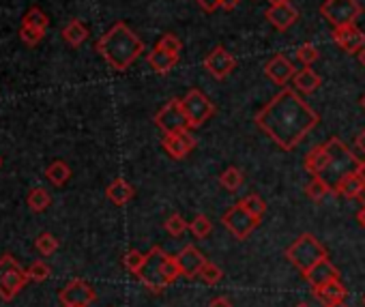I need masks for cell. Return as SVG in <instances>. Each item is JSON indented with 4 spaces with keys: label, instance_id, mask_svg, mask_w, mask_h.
Returning a JSON list of instances; mask_svg holds the SVG:
<instances>
[{
    "label": "cell",
    "instance_id": "obj_15",
    "mask_svg": "<svg viewBox=\"0 0 365 307\" xmlns=\"http://www.w3.org/2000/svg\"><path fill=\"white\" fill-rule=\"evenodd\" d=\"M177 262H179V269H181V275H185L187 279H193L200 275V269L204 267L207 258L202 256L200 249H195L193 245H185L181 249V254L174 256Z\"/></svg>",
    "mask_w": 365,
    "mask_h": 307
},
{
    "label": "cell",
    "instance_id": "obj_34",
    "mask_svg": "<svg viewBox=\"0 0 365 307\" xmlns=\"http://www.w3.org/2000/svg\"><path fill=\"white\" fill-rule=\"evenodd\" d=\"M163 226H165V230H167V234H170V237H183L187 232V228H189V223L179 213H174V215H170L165 219Z\"/></svg>",
    "mask_w": 365,
    "mask_h": 307
},
{
    "label": "cell",
    "instance_id": "obj_12",
    "mask_svg": "<svg viewBox=\"0 0 365 307\" xmlns=\"http://www.w3.org/2000/svg\"><path fill=\"white\" fill-rule=\"evenodd\" d=\"M161 147L172 159H185L195 149V137L191 135L189 129L179 133H163Z\"/></svg>",
    "mask_w": 365,
    "mask_h": 307
},
{
    "label": "cell",
    "instance_id": "obj_28",
    "mask_svg": "<svg viewBox=\"0 0 365 307\" xmlns=\"http://www.w3.org/2000/svg\"><path fill=\"white\" fill-rule=\"evenodd\" d=\"M26 202H28V207H31L35 213H41V211H45L50 207L52 198H50V193L43 187H35L31 193H28V200Z\"/></svg>",
    "mask_w": 365,
    "mask_h": 307
},
{
    "label": "cell",
    "instance_id": "obj_3",
    "mask_svg": "<svg viewBox=\"0 0 365 307\" xmlns=\"http://www.w3.org/2000/svg\"><path fill=\"white\" fill-rule=\"evenodd\" d=\"M325 144H327V149L331 153V163H329V167H327L320 179L327 181L331 191H335V187H338V183L346 174L357 172L361 159L357 155H352V151L342 142L340 137H329V142H325Z\"/></svg>",
    "mask_w": 365,
    "mask_h": 307
},
{
    "label": "cell",
    "instance_id": "obj_32",
    "mask_svg": "<svg viewBox=\"0 0 365 307\" xmlns=\"http://www.w3.org/2000/svg\"><path fill=\"white\" fill-rule=\"evenodd\" d=\"M189 228L195 239H207L213 232V223L207 215H195V219L189 223Z\"/></svg>",
    "mask_w": 365,
    "mask_h": 307
},
{
    "label": "cell",
    "instance_id": "obj_31",
    "mask_svg": "<svg viewBox=\"0 0 365 307\" xmlns=\"http://www.w3.org/2000/svg\"><path fill=\"white\" fill-rule=\"evenodd\" d=\"M22 24L33 26V28H39V31L45 33V28L50 26V20H47V15H45L39 7H33V9H28V13L24 15Z\"/></svg>",
    "mask_w": 365,
    "mask_h": 307
},
{
    "label": "cell",
    "instance_id": "obj_36",
    "mask_svg": "<svg viewBox=\"0 0 365 307\" xmlns=\"http://www.w3.org/2000/svg\"><path fill=\"white\" fill-rule=\"evenodd\" d=\"M157 47H161L163 52H167V54L177 56V59H179L181 52H183V43H181V39H179L177 35H172V33H165V35L159 39Z\"/></svg>",
    "mask_w": 365,
    "mask_h": 307
},
{
    "label": "cell",
    "instance_id": "obj_21",
    "mask_svg": "<svg viewBox=\"0 0 365 307\" xmlns=\"http://www.w3.org/2000/svg\"><path fill=\"white\" fill-rule=\"evenodd\" d=\"M320 84H322V77L314 69H310V67H305L299 73H295V91L297 93L312 95V93L318 91Z\"/></svg>",
    "mask_w": 365,
    "mask_h": 307
},
{
    "label": "cell",
    "instance_id": "obj_13",
    "mask_svg": "<svg viewBox=\"0 0 365 307\" xmlns=\"http://www.w3.org/2000/svg\"><path fill=\"white\" fill-rule=\"evenodd\" d=\"M97 299V292L82 279H73L63 290H61V303L63 305H77V307H89Z\"/></svg>",
    "mask_w": 365,
    "mask_h": 307
},
{
    "label": "cell",
    "instance_id": "obj_27",
    "mask_svg": "<svg viewBox=\"0 0 365 307\" xmlns=\"http://www.w3.org/2000/svg\"><path fill=\"white\" fill-rule=\"evenodd\" d=\"M219 185L226 189V191H230V193H234V191H239L241 189V185H243V172L239 170L237 165H230V167H226L221 174H219Z\"/></svg>",
    "mask_w": 365,
    "mask_h": 307
},
{
    "label": "cell",
    "instance_id": "obj_10",
    "mask_svg": "<svg viewBox=\"0 0 365 307\" xmlns=\"http://www.w3.org/2000/svg\"><path fill=\"white\" fill-rule=\"evenodd\" d=\"M155 125L163 131V133H179L189 129L187 117L183 112V103L181 99H170L157 114H155Z\"/></svg>",
    "mask_w": 365,
    "mask_h": 307
},
{
    "label": "cell",
    "instance_id": "obj_47",
    "mask_svg": "<svg viewBox=\"0 0 365 307\" xmlns=\"http://www.w3.org/2000/svg\"><path fill=\"white\" fill-rule=\"evenodd\" d=\"M357 172L365 179V157L361 159V163H359V167H357Z\"/></svg>",
    "mask_w": 365,
    "mask_h": 307
},
{
    "label": "cell",
    "instance_id": "obj_24",
    "mask_svg": "<svg viewBox=\"0 0 365 307\" xmlns=\"http://www.w3.org/2000/svg\"><path fill=\"white\" fill-rule=\"evenodd\" d=\"M316 292V297L325 303V305H331V303H340V301H344L346 299V286L340 282V279H333V282H329V284H325L322 288H318V290H314Z\"/></svg>",
    "mask_w": 365,
    "mask_h": 307
},
{
    "label": "cell",
    "instance_id": "obj_20",
    "mask_svg": "<svg viewBox=\"0 0 365 307\" xmlns=\"http://www.w3.org/2000/svg\"><path fill=\"white\" fill-rule=\"evenodd\" d=\"M363 189H365V179L359 172H350L338 183V187H335L333 193H338V195L348 198V200H355V198H361Z\"/></svg>",
    "mask_w": 365,
    "mask_h": 307
},
{
    "label": "cell",
    "instance_id": "obj_44",
    "mask_svg": "<svg viewBox=\"0 0 365 307\" xmlns=\"http://www.w3.org/2000/svg\"><path fill=\"white\" fill-rule=\"evenodd\" d=\"M355 144H357V149H359V151L363 153V157H365V129L359 133V137H357V142H355Z\"/></svg>",
    "mask_w": 365,
    "mask_h": 307
},
{
    "label": "cell",
    "instance_id": "obj_39",
    "mask_svg": "<svg viewBox=\"0 0 365 307\" xmlns=\"http://www.w3.org/2000/svg\"><path fill=\"white\" fill-rule=\"evenodd\" d=\"M43 31H39V28H33V26H26V24H22V28H20V37H22V41L24 43H28V45H37L41 39H43Z\"/></svg>",
    "mask_w": 365,
    "mask_h": 307
},
{
    "label": "cell",
    "instance_id": "obj_29",
    "mask_svg": "<svg viewBox=\"0 0 365 307\" xmlns=\"http://www.w3.org/2000/svg\"><path fill=\"white\" fill-rule=\"evenodd\" d=\"M247 213H251L254 215L258 221L265 217V213H267V202L260 198V195H256V193H251V195H247V198H243L241 202H239Z\"/></svg>",
    "mask_w": 365,
    "mask_h": 307
},
{
    "label": "cell",
    "instance_id": "obj_37",
    "mask_svg": "<svg viewBox=\"0 0 365 307\" xmlns=\"http://www.w3.org/2000/svg\"><path fill=\"white\" fill-rule=\"evenodd\" d=\"M144 260H147V254H142V251H137V249H131V251H127V256L123 258V262H125V269L129 271V273H140V269L144 267Z\"/></svg>",
    "mask_w": 365,
    "mask_h": 307
},
{
    "label": "cell",
    "instance_id": "obj_55",
    "mask_svg": "<svg viewBox=\"0 0 365 307\" xmlns=\"http://www.w3.org/2000/svg\"><path fill=\"white\" fill-rule=\"evenodd\" d=\"M0 163H3V159H0Z\"/></svg>",
    "mask_w": 365,
    "mask_h": 307
},
{
    "label": "cell",
    "instance_id": "obj_40",
    "mask_svg": "<svg viewBox=\"0 0 365 307\" xmlns=\"http://www.w3.org/2000/svg\"><path fill=\"white\" fill-rule=\"evenodd\" d=\"M28 277L35 279V282H43V279L50 277V267L45 262L37 260V262L31 264V269H28Z\"/></svg>",
    "mask_w": 365,
    "mask_h": 307
},
{
    "label": "cell",
    "instance_id": "obj_45",
    "mask_svg": "<svg viewBox=\"0 0 365 307\" xmlns=\"http://www.w3.org/2000/svg\"><path fill=\"white\" fill-rule=\"evenodd\" d=\"M357 221H359V226H361V228H365V204H363V209L357 213Z\"/></svg>",
    "mask_w": 365,
    "mask_h": 307
},
{
    "label": "cell",
    "instance_id": "obj_38",
    "mask_svg": "<svg viewBox=\"0 0 365 307\" xmlns=\"http://www.w3.org/2000/svg\"><path fill=\"white\" fill-rule=\"evenodd\" d=\"M37 249H39L41 256H52L54 251L59 249V241H56L54 234L43 232V234H39V239H37Z\"/></svg>",
    "mask_w": 365,
    "mask_h": 307
},
{
    "label": "cell",
    "instance_id": "obj_52",
    "mask_svg": "<svg viewBox=\"0 0 365 307\" xmlns=\"http://www.w3.org/2000/svg\"><path fill=\"white\" fill-rule=\"evenodd\" d=\"M361 198H363V202H365V189H363V195H361Z\"/></svg>",
    "mask_w": 365,
    "mask_h": 307
},
{
    "label": "cell",
    "instance_id": "obj_14",
    "mask_svg": "<svg viewBox=\"0 0 365 307\" xmlns=\"http://www.w3.org/2000/svg\"><path fill=\"white\" fill-rule=\"evenodd\" d=\"M333 41L338 43L346 54H357L359 50L365 47V33L357 24L333 28Z\"/></svg>",
    "mask_w": 365,
    "mask_h": 307
},
{
    "label": "cell",
    "instance_id": "obj_22",
    "mask_svg": "<svg viewBox=\"0 0 365 307\" xmlns=\"http://www.w3.org/2000/svg\"><path fill=\"white\" fill-rule=\"evenodd\" d=\"M147 61H149L151 69H153L155 73H161V75H163V73H170V71L177 67V63H179L177 56L163 52L161 47H155L153 52H149Z\"/></svg>",
    "mask_w": 365,
    "mask_h": 307
},
{
    "label": "cell",
    "instance_id": "obj_5",
    "mask_svg": "<svg viewBox=\"0 0 365 307\" xmlns=\"http://www.w3.org/2000/svg\"><path fill=\"white\" fill-rule=\"evenodd\" d=\"M286 258L301 271L307 273L314 264L327 258V249L325 245L312 237V234H301L288 249H286Z\"/></svg>",
    "mask_w": 365,
    "mask_h": 307
},
{
    "label": "cell",
    "instance_id": "obj_4",
    "mask_svg": "<svg viewBox=\"0 0 365 307\" xmlns=\"http://www.w3.org/2000/svg\"><path fill=\"white\" fill-rule=\"evenodd\" d=\"M167 260H170V256H167L159 245H155L147 254L144 267L137 273L140 282L155 294L163 292L167 286H170V279H167Z\"/></svg>",
    "mask_w": 365,
    "mask_h": 307
},
{
    "label": "cell",
    "instance_id": "obj_19",
    "mask_svg": "<svg viewBox=\"0 0 365 307\" xmlns=\"http://www.w3.org/2000/svg\"><path fill=\"white\" fill-rule=\"evenodd\" d=\"M329 163H331V153H329L327 144H318L316 149H312L305 155V161H303L305 170L312 177H322L325 170L329 167Z\"/></svg>",
    "mask_w": 365,
    "mask_h": 307
},
{
    "label": "cell",
    "instance_id": "obj_25",
    "mask_svg": "<svg viewBox=\"0 0 365 307\" xmlns=\"http://www.w3.org/2000/svg\"><path fill=\"white\" fill-rule=\"evenodd\" d=\"M63 37H65V41H67L69 45L77 47V45H82L84 41L89 39V28L84 26L80 20H73V22L67 24V28L63 31Z\"/></svg>",
    "mask_w": 365,
    "mask_h": 307
},
{
    "label": "cell",
    "instance_id": "obj_7",
    "mask_svg": "<svg viewBox=\"0 0 365 307\" xmlns=\"http://www.w3.org/2000/svg\"><path fill=\"white\" fill-rule=\"evenodd\" d=\"M320 15L333 28H340L357 24V20L363 15V7L359 5V0H325L320 5Z\"/></svg>",
    "mask_w": 365,
    "mask_h": 307
},
{
    "label": "cell",
    "instance_id": "obj_42",
    "mask_svg": "<svg viewBox=\"0 0 365 307\" xmlns=\"http://www.w3.org/2000/svg\"><path fill=\"white\" fill-rule=\"evenodd\" d=\"M209 307H232V303H230L226 297H215V299L209 303Z\"/></svg>",
    "mask_w": 365,
    "mask_h": 307
},
{
    "label": "cell",
    "instance_id": "obj_46",
    "mask_svg": "<svg viewBox=\"0 0 365 307\" xmlns=\"http://www.w3.org/2000/svg\"><path fill=\"white\" fill-rule=\"evenodd\" d=\"M357 59H359V63H361V65L365 67V47L357 52Z\"/></svg>",
    "mask_w": 365,
    "mask_h": 307
},
{
    "label": "cell",
    "instance_id": "obj_30",
    "mask_svg": "<svg viewBox=\"0 0 365 307\" xmlns=\"http://www.w3.org/2000/svg\"><path fill=\"white\" fill-rule=\"evenodd\" d=\"M305 193H307V198L314 200V202H320L327 193H331V187L327 185V181H322L320 177H314L310 181V185L305 187Z\"/></svg>",
    "mask_w": 365,
    "mask_h": 307
},
{
    "label": "cell",
    "instance_id": "obj_41",
    "mask_svg": "<svg viewBox=\"0 0 365 307\" xmlns=\"http://www.w3.org/2000/svg\"><path fill=\"white\" fill-rule=\"evenodd\" d=\"M200 5V9H204L207 13H213L221 7V0H195Z\"/></svg>",
    "mask_w": 365,
    "mask_h": 307
},
{
    "label": "cell",
    "instance_id": "obj_18",
    "mask_svg": "<svg viewBox=\"0 0 365 307\" xmlns=\"http://www.w3.org/2000/svg\"><path fill=\"white\" fill-rule=\"evenodd\" d=\"M303 275H305L307 282L312 284V288H314V290L322 288L325 284L333 282V279H340V271H338V269H335V267L329 262V258L320 260L318 264H314L310 271L303 273Z\"/></svg>",
    "mask_w": 365,
    "mask_h": 307
},
{
    "label": "cell",
    "instance_id": "obj_2",
    "mask_svg": "<svg viewBox=\"0 0 365 307\" xmlns=\"http://www.w3.org/2000/svg\"><path fill=\"white\" fill-rule=\"evenodd\" d=\"M97 52L114 71H127L137 56L144 52V41L123 22H117L110 31L97 41Z\"/></svg>",
    "mask_w": 365,
    "mask_h": 307
},
{
    "label": "cell",
    "instance_id": "obj_54",
    "mask_svg": "<svg viewBox=\"0 0 365 307\" xmlns=\"http://www.w3.org/2000/svg\"><path fill=\"white\" fill-rule=\"evenodd\" d=\"M363 305H365V297H363Z\"/></svg>",
    "mask_w": 365,
    "mask_h": 307
},
{
    "label": "cell",
    "instance_id": "obj_50",
    "mask_svg": "<svg viewBox=\"0 0 365 307\" xmlns=\"http://www.w3.org/2000/svg\"><path fill=\"white\" fill-rule=\"evenodd\" d=\"M361 107H363V110H365V95H363V97H361Z\"/></svg>",
    "mask_w": 365,
    "mask_h": 307
},
{
    "label": "cell",
    "instance_id": "obj_53",
    "mask_svg": "<svg viewBox=\"0 0 365 307\" xmlns=\"http://www.w3.org/2000/svg\"><path fill=\"white\" fill-rule=\"evenodd\" d=\"M65 307H77V305H65Z\"/></svg>",
    "mask_w": 365,
    "mask_h": 307
},
{
    "label": "cell",
    "instance_id": "obj_16",
    "mask_svg": "<svg viewBox=\"0 0 365 307\" xmlns=\"http://www.w3.org/2000/svg\"><path fill=\"white\" fill-rule=\"evenodd\" d=\"M265 17L271 22L273 28H277L279 33H284V31H288V28L299 20V11H297V7H292L290 3L271 5V7L265 11Z\"/></svg>",
    "mask_w": 365,
    "mask_h": 307
},
{
    "label": "cell",
    "instance_id": "obj_43",
    "mask_svg": "<svg viewBox=\"0 0 365 307\" xmlns=\"http://www.w3.org/2000/svg\"><path fill=\"white\" fill-rule=\"evenodd\" d=\"M239 3H241V0H221V7H219V9H223V11H234V9L239 7Z\"/></svg>",
    "mask_w": 365,
    "mask_h": 307
},
{
    "label": "cell",
    "instance_id": "obj_35",
    "mask_svg": "<svg viewBox=\"0 0 365 307\" xmlns=\"http://www.w3.org/2000/svg\"><path fill=\"white\" fill-rule=\"evenodd\" d=\"M198 277H202V282L209 284V286H217L221 282V277H223V271L217 264H213V262L207 260L204 267L200 269V275Z\"/></svg>",
    "mask_w": 365,
    "mask_h": 307
},
{
    "label": "cell",
    "instance_id": "obj_9",
    "mask_svg": "<svg viewBox=\"0 0 365 307\" xmlns=\"http://www.w3.org/2000/svg\"><path fill=\"white\" fill-rule=\"evenodd\" d=\"M221 223H223V228H228L239 241H245L251 232L256 230V226L260 221L251 213H247L241 204H234L232 209H228L226 213H223Z\"/></svg>",
    "mask_w": 365,
    "mask_h": 307
},
{
    "label": "cell",
    "instance_id": "obj_48",
    "mask_svg": "<svg viewBox=\"0 0 365 307\" xmlns=\"http://www.w3.org/2000/svg\"><path fill=\"white\" fill-rule=\"evenodd\" d=\"M325 307H350L346 301H340V303H331V305H325Z\"/></svg>",
    "mask_w": 365,
    "mask_h": 307
},
{
    "label": "cell",
    "instance_id": "obj_51",
    "mask_svg": "<svg viewBox=\"0 0 365 307\" xmlns=\"http://www.w3.org/2000/svg\"><path fill=\"white\" fill-rule=\"evenodd\" d=\"M295 307H310V305H307V303H299V305H295Z\"/></svg>",
    "mask_w": 365,
    "mask_h": 307
},
{
    "label": "cell",
    "instance_id": "obj_11",
    "mask_svg": "<svg viewBox=\"0 0 365 307\" xmlns=\"http://www.w3.org/2000/svg\"><path fill=\"white\" fill-rule=\"evenodd\" d=\"M234 67H237V59L223 45L213 47V52H209V56L204 59V69L215 80H226L234 71Z\"/></svg>",
    "mask_w": 365,
    "mask_h": 307
},
{
    "label": "cell",
    "instance_id": "obj_23",
    "mask_svg": "<svg viewBox=\"0 0 365 307\" xmlns=\"http://www.w3.org/2000/svg\"><path fill=\"white\" fill-rule=\"evenodd\" d=\"M105 193H107V198L114 202L117 207H125L133 195H135V191H133V187L125 181V179H117V181H112L110 183V187L105 189Z\"/></svg>",
    "mask_w": 365,
    "mask_h": 307
},
{
    "label": "cell",
    "instance_id": "obj_49",
    "mask_svg": "<svg viewBox=\"0 0 365 307\" xmlns=\"http://www.w3.org/2000/svg\"><path fill=\"white\" fill-rule=\"evenodd\" d=\"M284 3H290V0H269V5H284Z\"/></svg>",
    "mask_w": 365,
    "mask_h": 307
},
{
    "label": "cell",
    "instance_id": "obj_1",
    "mask_svg": "<svg viewBox=\"0 0 365 307\" xmlns=\"http://www.w3.org/2000/svg\"><path fill=\"white\" fill-rule=\"evenodd\" d=\"M320 117L292 89L277 93L256 114V125L282 151L297 149L305 135L318 125Z\"/></svg>",
    "mask_w": 365,
    "mask_h": 307
},
{
    "label": "cell",
    "instance_id": "obj_33",
    "mask_svg": "<svg viewBox=\"0 0 365 307\" xmlns=\"http://www.w3.org/2000/svg\"><path fill=\"white\" fill-rule=\"evenodd\" d=\"M297 59H299L305 67H312V65L320 59V52H318V47L312 45V43H303V45L297 47Z\"/></svg>",
    "mask_w": 365,
    "mask_h": 307
},
{
    "label": "cell",
    "instance_id": "obj_26",
    "mask_svg": "<svg viewBox=\"0 0 365 307\" xmlns=\"http://www.w3.org/2000/svg\"><path fill=\"white\" fill-rule=\"evenodd\" d=\"M45 177L54 183V185H65L69 179H71V167L65 163V161H61V159H56V161H52L50 165H47V170H45Z\"/></svg>",
    "mask_w": 365,
    "mask_h": 307
},
{
    "label": "cell",
    "instance_id": "obj_8",
    "mask_svg": "<svg viewBox=\"0 0 365 307\" xmlns=\"http://www.w3.org/2000/svg\"><path fill=\"white\" fill-rule=\"evenodd\" d=\"M183 112L187 117V123H189V129H198L202 127L213 114H215V105L213 101L198 89H191L183 99Z\"/></svg>",
    "mask_w": 365,
    "mask_h": 307
},
{
    "label": "cell",
    "instance_id": "obj_6",
    "mask_svg": "<svg viewBox=\"0 0 365 307\" xmlns=\"http://www.w3.org/2000/svg\"><path fill=\"white\" fill-rule=\"evenodd\" d=\"M28 271H24L17 260L9 254L0 258V299L11 301L28 282Z\"/></svg>",
    "mask_w": 365,
    "mask_h": 307
},
{
    "label": "cell",
    "instance_id": "obj_17",
    "mask_svg": "<svg viewBox=\"0 0 365 307\" xmlns=\"http://www.w3.org/2000/svg\"><path fill=\"white\" fill-rule=\"evenodd\" d=\"M265 73H267L269 80H273L277 84V87H284L288 80L295 77V67L284 54H277L265 65Z\"/></svg>",
    "mask_w": 365,
    "mask_h": 307
}]
</instances>
